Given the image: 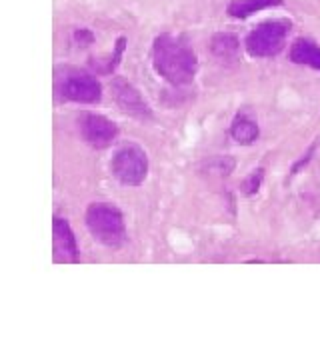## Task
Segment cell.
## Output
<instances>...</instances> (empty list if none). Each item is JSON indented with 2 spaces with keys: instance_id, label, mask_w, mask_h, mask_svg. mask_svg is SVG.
I'll return each instance as SVG.
<instances>
[{
  "instance_id": "1",
  "label": "cell",
  "mask_w": 320,
  "mask_h": 360,
  "mask_svg": "<svg viewBox=\"0 0 320 360\" xmlns=\"http://www.w3.org/2000/svg\"><path fill=\"white\" fill-rule=\"evenodd\" d=\"M153 65L156 72L174 86L191 84L198 70L196 54L186 44V40L174 34L156 37L153 44Z\"/></svg>"
},
{
  "instance_id": "2",
  "label": "cell",
  "mask_w": 320,
  "mask_h": 360,
  "mask_svg": "<svg viewBox=\"0 0 320 360\" xmlns=\"http://www.w3.org/2000/svg\"><path fill=\"white\" fill-rule=\"evenodd\" d=\"M87 226L94 240L108 248H120L127 240L124 217L116 206L108 202H94L87 210Z\"/></svg>"
},
{
  "instance_id": "3",
  "label": "cell",
  "mask_w": 320,
  "mask_h": 360,
  "mask_svg": "<svg viewBox=\"0 0 320 360\" xmlns=\"http://www.w3.org/2000/svg\"><path fill=\"white\" fill-rule=\"evenodd\" d=\"M288 32H290L288 20H267L248 32L246 52L252 58H272L284 49Z\"/></svg>"
},
{
  "instance_id": "4",
  "label": "cell",
  "mask_w": 320,
  "mask_h": 360,
  "mask_svg": "<svg viewBox=\"0 0 320 360\" xmlns=\"http://www.w3.org/2000/svg\"><path fill=\"white\" fill-rule=\"evenodd\" d=\"M110 170L120 184L124 186H139L148 174V158L139 144H122L116 148Z\"/></svg>"
},
{
  "instance_id": "5",
  "label": "cell",
  "mask_w": 320,
  "mask_h": 360,
  "mask_svg": "<svg viewBox=\"0 0 320 360\" xmlns=\"http://www.w3.org/2000/svg\"><path fill=\"white\" fill-rule=\"evenodd\" d=\"M56 90L64 101H72V103L92 104L98 103L103 96L101 82L92 75L78 68H64V72L56 80Z\"/></svg>"
},
{
  "instance_id": "6",
  "label": "cell",
  "mask_w": 320,
  "mask_h": 360,
  "mask_svg": "<svg viewBox=\"0 0 320 360\" xmlns=\"http://www.w3.org/2000/svg\"><path fill=\"white\" fill-rule=\"evenodd\" d=\"M78 129H80L82 139L89 142L90 146H94V148L110 146L115 142L116 134H118V127L110 118H106L103 115H92V112H87V115L80 116Z\"/></svg>"
},
{
  "instance_id": "7",
  "label": "cell",
  "mask_w": 320,
  "mask_h": 360,
  "mask_svg": "<svg viewBox=\"0 0 320 360\" xmlns=\"http://www.w3.org/2000/svg\"><path fill=\"white\" fill-rule=\"evenodd\" d=\"M113 94H115V101L118 106L132 116H151V110L144 103V98L141 96V92L134 89L128 80L124 78H115L113 80Z\"/></svg>"
},
{
  "instance_id": "8",
  "label": "cell",
  "mask_w": 320,
  "mask_h": 360,
  "mask_svg": "<svg viewBox=\"0 0 320 360\" xmlns=\"http://www.w3.org/2000/svg\"><path fill=\"white\" fill-rule=\"evenodd\" d=\"M52 234H54V260L56 262H78L77 238L72 234L70 224L64 219H54Z\"/></svg>"
},
{
  "instance_id": "9",
  "label": "cell",
  "mask_w": 320,
  "mask_h": 360,
  "mask_svg": "<svg viewBox=\"0 0 320 360\" xmlns=\"http://www.w3.org/2000/svg\"><path fill=\"white\" fill-rule=\"evenodd\" d=\"M210 52H212V56L222 66H226V68L236 66L238 60H241V42H238V37L231 34V32H217L210 39Z\"/></svg>"
},
{
  "instance_id": "10",
  "label": "cell",
  "mask_w": 320,
  "mask_h": 360,
  "mask_svg": "<svg viewBox=\"0 0 320 360\" xmlns=\"http://www.w3.org/2000/svg\"><path fill=\"white\" fill-rule=\"evenodd\" d=\"M290 60L320 70V46L308 39H298L290 49Z\"/></svg>"
},
{
  "instance_id": "11",
  "label": "cell",
  "mask_w": 320,
  "mask_h": 360,
  "mask_svg": "<svg viewBox=\"0 0 320 360\" xmlns=\"http://www.w3.org/2000/svg\"><path fill=\"white\" fill-rule=\"evenodd\" d=\"M231 136L238 144H252L258 139V124L255 118L246 115L244 110L236 112V116L232 118Z\"/></svg>"
},
{
  "instance_id": "12",
  "label": "cell",
  "mask_w": 320,
  "mask_h": 360,
  "mask_svg": "<svg viewBox=\"0 0 320 360\" xmlns=\"http://www.w3.org/2000/svg\"><path fill=\"white\" fill-rule=\"evenodd\" d=\"M272 6H282V0H232L226 13L231 14L232 18H248Z\"/></svg>"
},
{
  "instance_id": "13",
  "label": "cell",
  "mask_w": 320,
  "mask_h": 360,
  "mask_svg": "<svg viewBox=\"0 0 320 360\" xmlns=\"http://www.w3.org/2000/svg\"><path fill=\"white\" fill-rule=\"evenodd\" d=\"M262 180H264V168H256L252 174H248V176L243 180L241 193H243L244 196H255V194L260 191V186H262Z\"/></svg>"
},
{
  "instance_id": "14",
  "label": "cell",
  "mask_w": 320,
  "mask_h": 360,
  "mask_svg": "<svg viewBox=\"0 0 320 360\" xmlns=\"http://www.w3.org/2000/svg\"><path fill=\"white\" fill-rule=\"evenodd\" d=\"M75 39H77L78 44H82V46H87V44H90L92 42V32L90 30H84V28H80V30H77L75 32Z\"/></svg>"
},
{
  "instance_id": "15",
  "label": "cell",
  "mask_w": 320,
  "mask_h": 360,
  "mask_svg": "<svg viewBox=\"0 0 320 360\" xmlns=\"http://www.w3.org/2000/svg\"><path fill=\"white\" fill-rule=\"evenodd\" d=\"M312 156H314V146H312V148L308 150L302 160H298V162H296L295 167H293V170H290V174H293V176H295V174H298V170L305 167V165H307V162H308V160H310V158H312Z\"/></svg>"
}]
</instances>
